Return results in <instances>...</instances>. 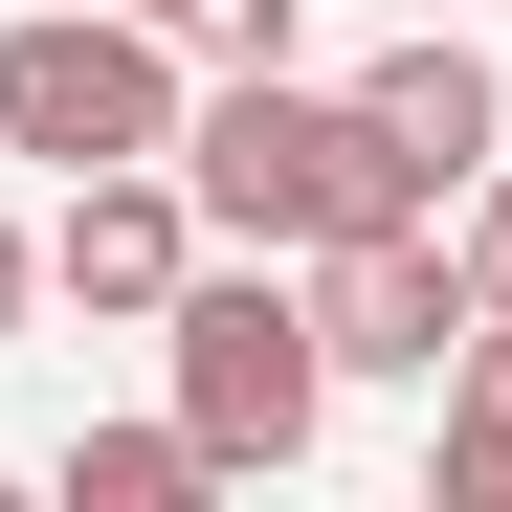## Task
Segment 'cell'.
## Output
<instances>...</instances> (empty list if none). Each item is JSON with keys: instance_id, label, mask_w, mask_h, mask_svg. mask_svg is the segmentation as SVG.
Wrapping results in <instances>:
<instances>
[{"instance_id": "cell-10", "label": "cell", "mask_w": 512, "mask_h": 512, "mask_svg": "<svg viewBox=\"0 0 512 512\" xmlns=\"http://www.w3.org/2000/svg\"><path fill=\"white\" fill-rule=\"evenodd\" d=\"M446 268H468V312H512V156H490V179L446 201Z\"/></svg>"}, {"instance_id": "cell-5", "label": "cell", "mask_w": 512, "mask_h": 512, "mask_svg": "<svg viewBox=\"0 0 512 512\" xmlns=\"http://www.w3.org/2000/svg\"><path fill=\"white\" fill-rule=\"evenodd\" d=\"M179 268H201L179 156H90V179H67V223H45V290L112 312V334H156V312H179Z\"/></svg>"}, {"instance_id": "cell-11", "label": "cell", "mask_w": 512, "mask_h": 512, "mask_svg": "<svg viewBox=\"0 0 512 512\" xmlns=\"http://www.w3.org/2000/svg\"><path fill=\"white\" fill-rule=\"evenodd\" d=\"M23 290H45V223H0V334H23Z\"/></svg>"}, {"instance_id": "cell-6", "label": "cell", "mask_w": 512, "mask_h": 512, "mask_svg": "<svg viewBox=\"0 0 512 512\" xmlns=\"http://www.w3.org/2000/svg\"><path fill=\"white\" fill-rule=\"evenodd\" d=\"M357 134L401 156L423 201H468L490 156H512V90H490V45H468V23H423V45H379V67H357Z\"/></svg>"}, {"instance_id": "cell-7", "label": "cell", "mask_w": 512, "mask_h": 512, "mask_svg": "<svg viewBox=\"0 0 512 512\" xmlns=\"http://www.w3.org/2000/svg\"><path fill=\"white\" fill-rule=\"evenodd\" d=\"M446 512H512V312H468L446 357Z\"/></svg>"}, {"instance_id": "cell-1", "label": "cell", "mask_w": 512, "mask_h": 512, "mask_svg": "<svg viewBox=\"0 0 512 512\" xmlns=\"http://www.w3.org/2000/svg\"><path fill=\"white\" fill-rule=\"evenodd\" d=\"M179 201H201V245H268V268H312V245H357V223H446L357 134V90H290V67L179 90Z\"/></svg>"}, {"instance_id": "cell-3", "label": "cell", "mask_w": 512, "mask_h": 512, "mask_svg": "<svg viewBox=\"0 0 512 512\" xmlns=\"http://www.w3.org/2000/svg\"><path fill=\"white\" fill-rule=\"evenodd\" d=\"M179 90L201 67L134 23V0H45V23H0V156H45V179H90V156H179Z\"/></svg>"}, {"instance_id": "cell-8", "label": "cell", "mask_w": 512, "mask_h": 512, "mask_svg": "<svg viewBox=\"0 0 512 512\" xmlns=\"http://www.w3.org/2000/svg\"><path fill=\"white\" fill-rule=\"evenodd\" d=\"M179 490H223L201 423H67V512H179Z\"/></svg>"}, {"instance_id": "cell-2", "label": "cell", "mask_w": 512, "mask_h": 512, "mask_svg": "<svg viewBox=\"0 0 512 512\" xmlns=\"http://www.w3.org/2000/svg\"><path fill=\"white\" fill-rule=\"evenodd\" d=\"M179 423H201V468H312V423H334V357H312V290L268 268V245H223V268H179Z\"/></svg>"}, {"instance_id": "cell-4", "label": "cell", "mask_w": 512, "mask_h": 512, "mask_svg": "<svg viewBox=\"0 0 512 512\" xmlns=\"http://www.w3.org/2000/svg\"><path fill=\"white\" fill-rule=\"evenodd\" d=\"M312 357L334 379H446L468 357V268H446V223H357V245H312Z\"/></svg>"}, {"instance_id": "cell-9", "label": "cell", "mask_w": 512, "mask_h": 512, "mask_svg": "<svg viewBox=\"0 0 512 512\" xmlns=\"http://www.w3.org/2000/svg\"><path fill=\"white\" fill-rule=\"evenodd\" d=\"M179 67H290V0H134Z\"/></svg>"}]
</instances>
